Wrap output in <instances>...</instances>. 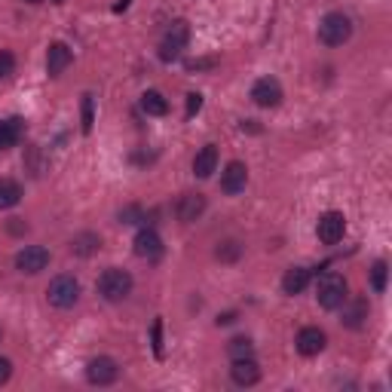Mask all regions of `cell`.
Instances as JSON below:
<instances>
[{"instance_id": "obj_3", "label": "cell", "mask_w": 392, "mask_h": 392, "mask_svg": "<svg viewBox=\"0 0 392 392\" xmlns=\"http://www.w3.org/2000/svg\"><path fill=\"white\" fill-rule=\"evenodd\" d=\"M99 294L105 300L110 303H117V300H126L132 294V276L126 270H117V267H110L105 270L99 276Z\"/></svg>"}, {"instance_id": "obj_8", "label": "cell", "mask_w": 392, "mask_h": 392, "mask_svg": "<svg viewBox=\"0 0 392 392\" xmlns=\"http://www.w3.org/2000/svg\"><path fill=\"white\" fill-rule=\"evenodd\" d=\"M46 264H49V251L43 248V246H25L16 255V270L19 273H28V276L46 270Z\"/></svg>"}, {"instance_id": "obj_19", "label": "cell", "mask_w": 392, "mask_h": 392, "mask_svg": "<svg viewBox=\"0 0 392 392\" xmlns=\"http://www.w3.org/2000/svg\"><path fill=\"white\" fill-rule=\"evenodd\" d=\"M307 285H309V270H307V267H291V270H285V276H282V291H285V294H300Z\"/></svg>"}, {"instance_id": "obj_26", "label": "cell", "mask_w": 392, "mask_h": 392, "mask_svg": "<svg viewBox=\"0 0 392 392\" xmlns=\"http://www.w3.org/2000/svg\"><path fill=\"white\" fill-rule=\"evenodd\" d=\"M16 74V56L0 49V80H10Z\"/></svg>"}, {"instance_id": "obj_15", "label": "cell", "mask_w": 392, "mask_h": 392, "mask_svg": "<svg viewBox=\"0 0 392 392\" xmlns=\"http://www.w3.org/2000/svg\"><path fill=\"white\" fill-rule=\"evenodd\" d=\"M135 255L144 257V261H157V257L162 255V239L157 236V230H142L135 236Z\"/></svg>"}, {"instance_id": "obj_29", "label": "cell", "mask_w": 392, "mask_h": 392, "mask_svg": "<svg viewBox=\"0 0 392 392\" xmlns=\"http://www.w3.org/2000/svg\"><path fill=\"white\" fill-rule=\"evenodd\" d=\"M199 110H203V95H199V92H190V95H187V117L199 114Z\"/></svg>"}, {"instance_id": "obj_9", "label": "cell", "mask_w": 392, "mask_h": 392, "mask_svg": "<svg viewBox=\"0 0 392 392\" xmlns=\"http://www.w3.org/2000/svg\"><path fill=\"white\" fill-rule=\"evenodd\" d=\"M251 101L257 108H276L282 101V86H279L276 77H261L255 86H251Z\"/></svg>"}, {"instance_id": "obj_33", "label": "cell", "mask_w": 392, "mask_h": 392, "mask_svg": "<svg viewBox=\"0 0 392 392\" xmlns=\"http://www.w3.org/2000/svg\"><path fill=\"white\" fill-rule=\"evenodd\" d=\"M25 230H28V224L22 218H12L10 221V233H25Z\"/></svg>"}, {"instance_id": "obj_37", "label": "cell", "mask_w": 392, "mask_h": 392, "mask_svg": "<svg viewBox=\"0 0 392 392\" xmlns=\"http://www.w3.org/2000/svg\"><path fill=\"white\" fill-rule=\"evenodd\" d=\"M0 337H3V328H0Z\"/></svg>"}, {"instance_id": "obj_16", "label": "cell", "mask_w": 392, "mask_h": 392, "mask_svg": "<svg viewBox=\"0 0 392 392\" xmlns=\"http://www.w3.org/2000/svg\"><path fill=\"white\" fill-rule=\"evenodd\" d=\"M71 58H74V53L65 43H53V46L46 49V74L49 77H58V74L71 65Z\"/></svg>"}, {"instance_id": "obj_23", "label": "cell", "mask_w": 392, "mask_h": 392, "mask_svg": "<svg viewBox=\"0 0 392 392\" xmlns=\"http://www.w3.org/2000/svg\"><path fill=\"white\" fill-rule=\"evenodd\" d=\"M239 255H242V246L236 239H227V242H221V246L214 248V257H218V261H224V264L239 261Z\"/></svg>"}, {"instance_id": "obj_31", "label": "cell", "mask_w": 392, "mask_h": 392, "mask_svg": "<svg viewBox=\"0 0 392 392\" xmlns=\"http://www.w3.org/2000/svg\"><path fill=\"white\" fill-rule=\"evenodd\" d=\"M160 331H162V322H153V352L162 356V343H160Z\"/></svg>"}, {"instance_id": "obj_17", "label": "cell", "mask_w": 392, "mask_h": 392, "mask_svg": "<svg viewBox=\"0 0 392 392\" xmlns=\"http://www.w3.org/2000/svg\"><path fill=\"white\" fill-rule=\"evenodd\" d=\"M214 169H218V147L205 144L203 151L196 153V160H194V175H196V178H209Z\"/></svg>"}, {"instance_id": "obj_35", "label": "cell", "mask_w": 392, "mask_h": 392, "mask_svg": "<svg viewBox=\"0 0 392 392\" xmlns=\"http://www.w3.org/2000/svg\"><path fill=\"white\" fill-rule=\"evenodd\" d=\"M25 3H43V0H25Z\"/></svg>"}, {"instance_id": "obj_14", "label": "cell", "mask_w": 392, "mask_h": 392, "mask_svg": "<svg viewBox=\"0 0 392 392\" xmlns=\"http://www.w3.org/2000/svg\"><path fill=\"white\" fill-rule=\"evenodd\" d=\"M203 212H205V196L203 194H184L178 199V205H175V214H178V221H184V224H194Z\"/></svg>"}, {"instance_id": "obj_12", "label": "cell", "mask_w": 392, "mask_h": 392, "mask_svg": "<svg viewBox=\"0 0 392 392\" xmlns=\"http://www.w3.org/2000/svg\"><path fill=\"white\" fill-rule=\"evenodd\" d=\"M298 352L300 356H319V352L325 350V343H328V337H325V331L322 328H300V334H298Z\"/></svg>"}, {"instance_id": "obj_22", "label": "cell", "mask_w": 392, "mask_h": 392, "mask_svg": "<svg viewBox=\"0 0 392 392\" xmlns=\"http://www.w3.org/2000/svg\"><path fill=\"white\" fill-rule=\"evenodd\" d=\"M142 110H144L147 117H166V114H169V101L162 99L160 92L151 90V92L142 95Z\"/></svg>"}, {"instance_id": "obj_4", "label": "cell", "mask_w": 392, "mask_h": 392, "mask_svg": "<svg viewBox=\"0 0 392 392\" xmlns=\"http://www.w3.org/2000/svg\"><path fill=\"white\" fill-rule=\"evenodd\" d=\"M46 300L58 309H68L80 300V282L74 276H56L46 288Z\"/></svg>"}, {"instance_id": "obj_7", "label": "cell", "mask_w": 392, "mask_h": 392, "mask_svg": "<svg viewBox=\"0 0 392 392\" xmlns=\"http://www.w3.org/2000/svg\"><path fill=\"white\" fill-rule=\"evenodd\" d=\"M117 377H120V365L110 356H99L86 365V380H90L92 386H110Z\"/></svg>"}, {"instance_id": "obj_25", "label": "cell", "mask_w": 392, "mask_h": 392, "mask_svg": "<svg viewBox=\"0 0 392 392\" xmlns=\"http://www.w3.org/2000/svg\"><path fill=\"white\" fill-rule=\"evenodd\" d=\"M386 261H377L374 267H371V285H374V291H386Z\"/></svg>"}, {"instance_id": "obj_20", "label": "cell", "mask_w": 392, "mask_h": 392, "mask_svg": "<svg viewBox=\"0 0 392 392\" xmlns=\"http://www.w3.org/2000/svg\"><path fill=\"white\" fill-rule=\"evenodd\" d=\"M22 199V184L12 178H0V209H12Z\"/></svg>"}, {"instance_id": "obj_13", "label": "cell", "mask_w": 392, "mask_h": 392, "mask_svg": "<svg viewBox=\"0 0 392 392\" xmlns=\"http://www.w3.org/2000/svg\"><path fill=\"white\" fill-rule=\"evenodd\" d=\"M230 377H233L236 386H255V383L261 380V368H257L255 359H233Z\"/></svg>"}, {"instance_id": "obj_27", "label": "cell", "mask_w": 392, "mask_h": 392, "mask_svg": "<svg viewBox=\"0 0 392 392\" xmlns=\"http://www.w3.org/2000/svg\"><path fill=\"white\" fill-rule=\"evenodd\" d=\"M120 221L123 224H138V221H144V212L138 209V205H129V209L120 212Z\"/></svg>"}, {"instance_id": "obj_30", "label": "cell", "mask_w": 392, "mask_h": 392, "mask_svg": "<svg viewBox=\"0 0 392 392\" xmlns=\"http://www.w3.org/2000/svg\"><path fill=\"white\" fill-rule=\"evenodd\" d=\"M10 374H12V361L10 359H0V386L10 380Z\"/></svg>"}, {"instance_id": "obj_34", "label": "cell", "mask_w": 392, "mask_h": 392, "mask_svg": "<svg viewBox=\"0 0 392 392\" xmlns=\"http://www.w3.org/2000/svg\"><path fill=\"white\" fill-rule=\"evenodd\" d=\"M230 322H236V313H224V316L218 319V325H230Z\"/></svg>"}, {"instance_id": "obj_2", "label": "cell", "mask_w": 392, "mask_h": 392, "mask_svg": "<svg viewBox=\"0 0 392 392\" xmlns=\"http://www.w3.org/2000/svg\"><path fill=\"white\" fill-rule=\"evenodd\" d=\"M350 288H346V279L340 276V273H322L319 276V285H316V298L325 309H337L340 303L350 298Z\"/></svg>"}, {"instance_id": "obj_1", "label": "cell", "mask_w": 392, "mask_h": 392, "mask_svg": "<svg viewBox=\"0 0 392 392\" xmlns=\"http://www.w3.org/2000/svg\"><path fill=\"white\" fill-rule=\"evenodd\" d=\"M350 37H352V22L343 12H328L319 22V40L325 46H343Z\"/></svg>"}, {"instance_id": "obj_21", "label": "cell", "mask_w": 392, "mask_h": 392, "mask_svg": "<svg viewBox=\"0 0 392 392\" xmlns=\"http://www.w3.org/2000/svg\"><path fill=\"white\" fill-rule=\"evenodd\" d=\"M101 248V239L95 233H80V236H74L71 239V251L74 255H80V257H90L92 251H99Z\"/></svg>"}, {"instance_id": "obj_18", "label": "cell", "mask_w": 392, "mask_h": 392, "mask_svg": "<svg viewBox=\"0 0 392 392\" xmlns=\"http://www.w3.org/2000/svg\"><path fill=\"white\" fill-rule=\"evenodd\" d=\"M22 129H25V123H22L19 117H10V120H0V151H10L12 144H19Z\"/></svg>"}, {"instance_id": "obj_10", "label": "cell", "mask_w": 392, "mask_h": 392, "mask_svg": "<svg viewBox=\"0 0 392 392\" xmlns=\"http://www.w3.org/2000/svg\"><path fill=\"white\" fill-rule=\"evenodd\" d=\"M246 181H248V169L242 166L239 160L227 162V169L221 172V190H224L227 196H236L246 190Z\"/></svg>"}, {"instance_id": "obj_5", "label": "cell", "mask_w": 392, "mask_h": 392, "mask_svg": "<svg viewBox=\"0 0 392 392\" xmlns=\"http://www.w3.org/2000/svg\"><path fill=\"white\" fill-rule=\"evenodd\" d=\"M187 40H190V25L187 22H175L160 43V58L162 62H175L181 56V49L187 46Z\"/></svg>"}, {"instance_id": "obj_28", "label": "cell", "mask_w": 392, "mask_h": 392, "mask_svg": "<svg viewBox=\"0 0 392 392\" xmlns=\"http://www.w3.org/2000/svg\"><path fill=\"white\" fill-rule=\"evenodd\" d=\"M83 132H92V95H83Z\"/></svg>"}, {"instance_id": "obj_32", "label": "cell", "mask_w": 392, "mask_h": 392, "mask_svg": "<svg viewBox=\"0 0 392 392\" xmlns=\"http://www.w3.org/2000/svg\"><path fill=\"white\" fill-rule=\"evenodd\" d=\"M190 71H203V68H214V58H196V62L187 65Z\"/></svg>"}, {"instance_id": "obj_11", "label": "cell", "mask_w": 392, "mask_h": 392, "mask_svg": "<svg viewBox=\"0 0 392 392\" xmlns=\"http://www.w3.org/2000/svg\"><path fill=\"white\" fill-rule=\"evenodd\" d=\"M340 322L346 325V328H361L368 319V300L365 298H346L343 303H340Z\"/></svg>"}, {"instance_id": "obj_24", "label": "cell", "mask_w": 392, "mask_h": 392, "mask_svg": "<svg viewBox=\"0 0 392 392\" xmlns=\"http://www.w3.org/2000/svg\"><path fill=\"white\" fill-rule=\"evenodd\" d=\"M227 352H230V359H255V343L248 337H236L230 340Z\"/></svg>"}, {"instance_id": "obj_6", "label": "cell", "mask_w": 392, "mask_h": 392, "mask_svg": "<svg viewBox=\"0 0 392 392\" xmlns=\"http://www.w3.org/2000/svg\"><path fill=\"white\" fill-rule=\"evenodd\" d=\"M343 233H346V218L340 212H325L319 218V224H316V236H319V242H325V246H337L343 239Z\"/></svg>"}, {"instance_id": "obj_36", "label": "cell", "mask_w": 392, "mask_h": 392, "mask_svg": "<svg viewBox=\"0 0 392 392\" xmlns=\"http://www.w3.org/2000/svg\"><path fill=\"white\" fill-rule=\"evenodd\" d=\"M53 3H62V0H53Z\"/></svg>"}]
</instances>
